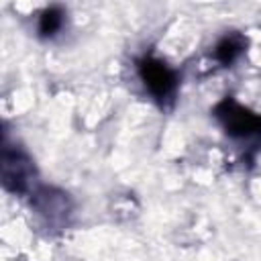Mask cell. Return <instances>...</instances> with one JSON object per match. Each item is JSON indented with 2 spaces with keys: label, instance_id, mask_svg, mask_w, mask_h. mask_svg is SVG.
Returning <instances> with one entry per match:
<instances>
[{
  "label": "cell",
  "instance_id": "cell-3",
  "mask_svg": "<svg viewBox=\"0 0 261 261\" xmlns=\"http://www.w3.org/2000/svg\"><path fill=\"white\" fill-rule=\"evenodd\" d=\"M0 161H2L0 167H2L4 188L12 194H27L33 188V177H35V165L31 157L18 147L4 145Z\"/></svg>",
  "mask_w": 261,
  "mask_h": 261
},
{
  "label": "cell",
  "instance_id": "cell-1",
  "mask_svg": "<svg viewBox=\"0 0 261 261\" xmlns=\"http://www.w3.org/2000/svg\"><path fill=\"white\" fill-rule=\"evenodd\" d=\"M214 116L222 130L237 141H261V114L249 110L232 98H224L214 106Z\"/></svg>",
  "mask_w": 261,
  "mask_h": 261
},
{
  "label": "cell",
  "instance_id": "cell-4",
  "mask_svg": "<svg viewBox=\"0 0 261 261\" xmlns=\"http://www.w3.org/2000/svg\"><path fill=\"white\" fill-rule=\"evenodd\" d=\"M33 204H35V208H37L41 214H45L49 220L65 218V216L69 214V200H67V194L57 192V190H53V188H43V190L35 192Z\"/></svg>",
  "mask_w": 261,
  "mask_h": 261
},
{
  "label": "cell",
  "instance_id": "cell-6",
  "mask_svg": "<svg viewBox=\"0 0 261 261\" xmlns=\"http://www.w3.org/2000/svg\"><path fill=\"white\" fill-rule=\"evenodd\" d=\"M65 24V10L61 6H47L37 20V31L41 39H53L57 33H61Z\"/></svg>",
  "mask_w": 261,
  "mask_h": 261
},
{
  "label": "cell",
  "instance_id": "cell-5",
  "mask_svg": "<svg viewBox=\"0 0 261 261\" xmlns=\"http://www.w3.org/2000/svg\"><path fill=\"white\" fill-rule=\"evenodd\" d=\"M245 49H247V39H245V35H241V33H237V31H230V33H226L224 37L218 39V43L214 45L212 55H214V59H216L220 65L228 67V65H232V63L245 53Z\"/></svg>",
  "mask_w": 261,
  "mask_h": 261
},
{
  "label": "cell",
  "instance_id": "cell-2",
  "mask_svg": "<svg viewBox=\"0 0 261 261\" xmlns=\"http://www.w3.org/2000/svg\"><path fill=\"white\" fill-rule=\"evenodd\" d=\"M137 73H139L143 86L147 88V92L159 104H167L175 98L179 80H177L175 69H171L165 61H161L153 55H145L137 61Z\"/></svg>",
  "mask_w": 261,
  "mask_h": 261
}]
</instances>
